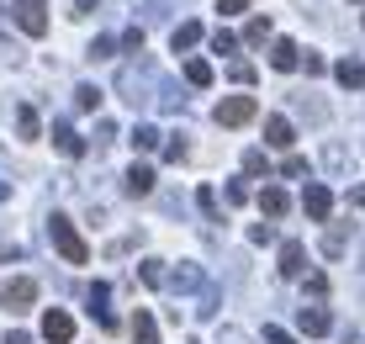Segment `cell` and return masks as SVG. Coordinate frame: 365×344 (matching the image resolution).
<instances>
[{
	"label": "cell",
	"mask_w": 365,
	"mask_h": 344,
	"mask_svg": "<svg viewBox=\"0 0 365 344\" xmlns=\"http://www.w3.org/2000/svg\"><path fill=\"white\" fill-rule=\"evenodd\" d=\"M48 238H53V249L64 254V265H85V260H91V249H85V238L74 233V223L64 218V212H53V218H48Z\"/></svg>",
	"instance_id": "cell-1"
},
{
	"label": "cell",
	"mask_w": 365,
	"mask_h": 344,
	"mask_svg": "<svg viewBox=\"0 0 365 344\" xmlns=\"http://www.w3.org/2000/svg\"><path fill=\"white\" fill-rule=\"evenodd\" d=\"M32 302H37V281L32 275H16V281L0 286V308L6 313H32Z\"/></svg>",
	"instance_id": "cell-2"
},
{
	"label": "cell",
	"mask_w": 365,
	"mask_h": 344,
	"mask_svg": "<svg viewBox=\"0 0 365 344\" xmlns=\"http://www.w3.org/2000/svg\"><path fill=\"white\" fill-rule=\"evenodd\" d=\"M255 96H228V101H217V127H244V122H255Z\"/></svg>",
	"instance_id": "cell-3"
},
{
	"label": "cell",
	"mask_w": 365,
	"mask_h": 344,
	"mask_svg": "<svg viewBox=\"0 0 365 344\" xmlns=\"http://www.w3.org/2000/svg\"><path fill=\"white\" fill-rule=\"evenodd\" d=\"M16 27L27 37H43L48 32V0H16Z\"/></svg>",
	"instance_id": "cell-4"
},
{
	"label": "cell",
	"mask_w": 365,
	"mask_h": 344,
	"mask_svg": "<svg viewBox=\"0 0 365 344\" xmlns=\"http://www.w3.org/2000/svg\"><path fill=\"white\" fill-rule=\"evenodd\" d=\"M43 339H48V344H69V339H74V318H69L64 308H48V313H43Z\"/></svg>",
	"instance_id": "cell-5"
},
{
	"label": "cell",
	"mask_w": 365,
	"mask_h": 344,
	"mask_svg": "<svg viewBox=\"0 0 365 344\" xmlns=\"http://www.w3.org/2000/svg\"><path fill=\"white\" fill-rule=\"evenodd\" d=\"M302 207H307V218H312V223H329V212H334V191L312 181V186H307V196H302Z\"/></svg>",
	"instance_id": "cell-6"
},
{
	"label": "cell",
	"mask_w": 365,
	"mask_h": 344,
	"mask_svg": "<svg viewBox=\"0 0 365 344\" xmlns=\"http://www.w3.org/2000/svg\"><path fill=\"white\" fill-rule=\"evenodd\" d=\"M165 286L170 291H201L207 275H201V265H175V270H165Z\"/></svg>",
	"instance_id": "cell-7"
},
{
	"label": "cell",
	"mask_w": 365,
	"mask_h": 344,
	"mask_svg": "<svg viewBox=\"0 0 365 344\" xmlns=\"http://www.w3.org/2000/svg\"><path fill=\"white\" fill-rule=\"evenodd\" d=\"M91 318H96L101 328H106V334L117 328V318H111V286H106V281H96V286H91Z\"/></svg>",
	"instance_id": "cell-8"
},
{
	"label": "cell",
	"mask_w": 365,
	"mask_h": 344,
	"mask_svg": "<svg viewBox=\"0 0 365 344\" xmlns=\"http://www.w3.org/2000/svg\"><path fill=\"white\" fill-rule=\"evenodd\" d=\"M297 328H302V334H312V339H329L334 313H323V308H302V313H297Z\"/></svg>",
	"instance_id": "cell-9"
},
{
	"label": "cell",
	"mask_w": 365,
	"mask_h": 344,
	"mask_svg": "<svg viewBox=\"0 0 365 344\" xmlns=\"http://www.w3.org/2000/svg\"><path fill=\"white\" fill-rule=\"evenodd\" d=\"M53 148H58V154H69V159L85 154V138L74 133V122H53Z\"/></svg>",
	"instance_id": "cell-10"
},
{
	"label": "cell",
	"mask_w": 365,
	"mask_h": 344,
	"mask_svg": "<svg viewBox=\"0 0 365 344\" xmlns=\"http://www.w3.org/2000/svg\"><path fill=\"white\" fill-rule=\"evenodd\" d=\"M265 143L270 148H292L297 143V127L286 122V117H265Z\"/></svg>",
	"instance_id": "cell-11"
},
{
	"label": "cell",
	"mask_w": 365,
	"mask_h": 344,
	"mask_svg": "<svg viewBox=\"0 0 365 344\" xmlns=\"http://www.w3.org/2000/svg\"><path fill=\"white\" fill-rule=\"evenodd\" d=\"M133 344H159V318L148 313V308L133 313Z\"/></svg>",
	"instance_id": "cell-12"
},
{
	"label": "cell",
	"mask_w": 365,
	"mask_h": 344,
	"mask_svg": "<svg viewBox=\"0 0 365 344\" xmlns=\"http://www.w3.org/2000/svg\"><path fill=\"white\" fill-rule=\"evenodd\" d=\"M259 212H265V218H286V212H292V196H286L281 186H265L259 191Z\"/></svg>",
	"instance_id": "cell-13"
},
{
	"label": "cell",
	"mask_w": 365,
	"mask_h": 344,
	"mask_svg": "<svg viewBox=\"0 0 365 344\" xmlns=\"http://www.w3.org/2000/svg\"><path fill=\"white\" fill-rule=\"evenodd\" d=\"M297 64H302V48H297V43H286V37H281V43H275V48H270V69H281V74H292V69H297Z\"/></svg>",
	"instance_id": "cell-14"
},
{
	"label": "cell",
	"mask_w": 365,
	"mask_h": 344,
	"mask_svg": "<svg viewBox=\"0 0 365 344\" xmlns=\"http://www.w3.org/2000/svg\"><path fill=\"white\" fill-rule=\"evenodd\" d=\"M154 181H159L154 164H133V170H128V196H148V191H154Z\"/></svg>",
	"instance_id": "cell-15"
},
{
	"label": "cell",
	"mask_w": 365,
	"mask_h": 344,
	"mask_svg": "<svg viewBox=\"0 0 365 344\" xmlns=\"http://www.w3.org/2000/svg\"><path fill=\"white\" fill-rule=\"evenodd\" d=\"M302 265H307V249H302V244H281V275H286V281H297Z\"/></svg>",
	"instance_id": "cell-16"
},
{
	"label": "cell",
	"mask_w": 365,
	"mask_h": 344,
	"mask_svg": "<svg viewBox=\"0 0 365 344\" xmlns=\"http://www.w3.org/2000/svg\"><path fill=\"white\" fill-rule=\"evenodd\" d=\"M334 74H339V85H344V91H360V85H365V64H360V59H344Z\"/></svg>",
	"instance_id": "cell-17"
},
{
	"label": "cell",
	"mask_w": 365,
	"mask_h": 344,
	"mask_svg": "<svg viewBox=\"0 0 365 344\" xmlns=\"http://www.w3.org/2000/svg\"><path fill=\"white\" fill-rule=\"evenodd\" d=\"M196 43H201V21H180L175 27V54H191Z\"/></svg>",
	"instance_id": "cell-18"
},
{
	"label": "cell",
	"mask_w": 365,
	"mask_h": 344,
	"mask_svg": "<svg viewBox=\"0 0 365 344\" xmlns=\"http://www.w3.org/2000/svg\"><path fill=\"white\" fill-rule=\"evenodd\" d=\"M244 43H249V48H265V43H270V21H265V16H255V21L244 27Z\"/></svg>",
	"instance_id": "cell-19"
},
{
	"label": "cell",
	"mask_w": 365,
	"mask_h": 344,
	"mask_svg": "<svg viewBox=\"0 0 365 344\" xmlns=\"http://www.w3.org/2000/svg\"><path fill=\"white\" fill-rule=\"evenodd\" d=\"M16 133L27 138V143H32L37 133H43V122H37V111H32V106H21V111H16Z\"/></svg>",
	"instance_id": "cell-20"
},
{
	"label": "cell",
	"mask_w": 365,
	"mask_h": 344,
	"mask_svg": "<svg viewBox=\"0 0 365 344\" xmlns=\"http://www.w3.org/2000/svg\"><path fill=\"white\" fill-rule=\"evenodd\" d=\"M323 254H329V260L344 254V223H339V228H323Z\"/></svg>",
	"instance_id": "cell-21"
},
{
	"label": "cell",
	"mask_w": 365,
	"mask_h": 344,
	"mask_svg": "<svg viewBox=\"0 0 365 344\" xmlns=\"http://www.w3.org/2000/svg\"><path fill=\"white\" fill-rule=\"evenodd\" d=\"M185 80H191L196 91H207V85H212V64H201V59H191V64H185Z\"/></svg>",
	"instance_id": "cell-22"
},
{
	"label": "cell",
	"mask_w": 365,
	"mask_h": 344,
	"mask_svg": "<svg viewBox=\"0 0 365 344\" xmlns=\"http://www.w3.org/2000/svg\"><path fill=\"white\" fill-rule=\"evenodd\" d=\"M228 80H233V85H255L259 74H255V64H249V59H233V64H228Z\"/></svg>",
	"instance_id": "cell-23"
},
{
	"label": "cell",
	"mask_w": 365,
	"mask_h": 344,
	"mask_svg": "<svg viewBox=\"0 0 365 344\" xmlns=\"http://www.w3.org/2000/svg\"><path fill=\"white\" fill-rule=\"evenodd\" d=\"M138 281H143V286H165V265H159V260H143V265H138Z\"/></svg>",
	"instance_id": "cell-24"
},
{
	"label": "cell",
	"mask_w": 365,
	"mask_h": 344,
	"mask_svg": "<svg viewBox=\"0 0 365 344\" xmlns=\"http://www.w3.org/2000/svg\"><path fill=\"white\" fill-rule=\"evenodd\" d=\"M133 143L143 148V154H154V148H159V127H148V122H143V127L133 133Z\"/></svg>",
	"instance_id": "cell-25"
},
{
	"label": "cell",
	"mask_w": 365,
	"mask_h": 344,
	"mask_svg": "<svg viewBox=\"0 0 365 344\" xmlns=\"http://www.w3.org/2000/svg\"><path fill=\"white\" fill-rule=\"evenodd\" d=\"M196 313H201V318L217 313V286H201V291H196Z\"/></svg>",
	"instance_id": "cell-26"
},
{
	"label": "cell",
	"mask_w": 365,
	"mask_h": 344,
	"mask_svg": "<svg viewBox=\"0 0 365 344\" xmlns=\"http://www.w3.org/2000/svg\"><path fill=\"white\" fill-rule=\"evenodd\" d=\"M74 106H80V111H96V106H101V91H96V85H80V91H74Z\"/></svg>",
	"instance_id": "cell-27"
},
{
	"label": "cell",
	"mask_w": 365,
	"mask_h": 344,
	"mask_svg": "<svg viewBox=\"0 0 365 344\" xmlns=\"http://www.w3.org/2000/svg\"><path fill=\"white\" fill-rule=\"evenodd\" d=\"M196 207H201V212H207V218H212V223H222V212H217V201H212V191H207V186H201V191H196Z\"/></svg>",
	"instance_id": "cell-28"
},
{
	"label": "cell",
	"mask_w": 365,
	"mask_h": 344,
	"mask_svg": "<svg viewBox=\"0 0 365 344\" xmlns=\"http://www.w3.org/2000/svg\"><path fill=\"white\" fill-rule=\"evenodd\" d=\"M244 170H249V175H265L270 164H265V154H259V148H244Z\"/></svg>",
	"instance_id": "cell-29"
},
{
	"label": "cell",
	"mask_w": 365,
	"mask_h": 344,
	"mask_svg": "<svg viewBox=\"0 0 365 344\" xmlns=\"http://www.w3.org/2000/svg\"><path fill=\"white\" fill-rule=\"evenodd\" d=\"M302 286H307V297H329V275H302Z\"/></svg>",
	"instance_id": "cell-30"
},
{
	"label": "cell",
	"mask_w": 365,
	"mask_h": 344,
	"mask_svg": "<svg viewBox=\"0 0 365 344\" xmlns=\"http://www.w3.org/2000/svg\"><path fill=\"white\" fill-rule=\"evenodd\" d=\"M265 344H297V334H286L281 323H270V328H265Z\"/></svg>",
	"instance_id": "cell-31"
},
{
	"label": "cell",
	"mask_w": 365,
	"mask_h": 344,
	"mask_svg": "<svg viewBox=\"0 0 365 344\" xmlns=\"http://www.w3.org/2000/svg\"><path fill=\"white\" fill-rule=\"evenodd\" d=\"M212 48H217V54H233L238 37H233V32H212Z\"/></svg>",
	"instance_id": "cell-32"
},
{
	"label": "cell",
	"mask_w": 365,
	"mask_h": 344,
	"mask_svg": "<svg viewBox=\"0 0 365 344\" xmlns=\"http://www.w3.org/2000/svg\"><path fill=\"white\" fill-rule=\"evenodd\" d=\"M111 48H117V37H96V43H91V59H111Z\"/></svg>",
	"instance_id": "cell-33"
},
{
	"label": "cell",
	"mask_w": 365,
	"mask_h": 344,
	"mask_svg": "<svg viewBox=\"0 0 365 344\" xmlns=\"http://www.w3.org/2000/svg\"><path fill=\"white\" fill-rule=\"evenodd\" d=\"M249 238H255V244H270L275 228H270V223H255V228H249Z\"/></svg>",
	"instance_id": "cell-34"
},
{
	"label": "cell",
	"mask_w": 365,
	"mask_h": 344,
	"mask_svg": "<svg viewBox=\"0 0 365 344\" xmlns=\"http://www.w3.org/2000/svg\"><path fill=\"white\" fill-rule=\"evenodd\" d=\"M122 48H128V54H138V48H143V32L128 27V32H122Z\"/></svg>",
	"instance_id": "cell-35"
},
{
	"label": "cell",
	"mask_w": 365,
	"mask_h": 344,
	"mask_svg": "<svg viewBox=\"0 0 365 344\" xmlns=\"http://www.w3.org/2000/svg\"><path fill=\"white\" fill-rule=\"evenodd\" d=\"M217 344H255V339H249L244 328H222V339H217Z\"/></svg>",
	"instance_id": "cell-36"
},
{
	"label": "cell",
	"mask_w": 365,
	"mask_h": 344,
	"mask_svg": "<svg viewBox=\"0 0 365 344\" xmlns=\"http://www.w3.org/2000/svg\"><path fill=\"white\" fill-rule=\"evenodd\" d=\"M281 175H307V159H297V154H292V159L281 164Z\"/></svg>",
	"instance_id": "cell-37"
},
{
	"label": "cell",
	"mask_w": 365,
	"mask_h": 344,
	"mask_svg": "<svg viewBox=\"0 0 365 344\" xmlns=\"http://www.w3.org/2000/svg\"><path fill=\"white\" fill-rule=\"evenodd\" d=\"M228 201H233V207H244V201H249V191H244V181H233V186H228Z\"/></svg>",
	"instance_id": "cell-38"
},
{
	"label": "cell",
	"mask_w": 365,
	"mask_h": 344,
	"mask_svg": "<svg viewBox=\"0 0 365 344\" xmlns=\"http://www.w3.org/2000/svg\"><path fill=\"white\" fill-rule=\"evenodd\" d=\"M217 11L222 16H244V0H217Z\"/></svg>",
	"instance_id": "cell-39"
},
{
	"label": "cell",
	"mask_w": 365,
	"mask_h": 344,
	"mask_svg": "<svg viewBox=\"0 0 365 344\" xmlns=\"http://www.w3.org/2000/svg\"><path fill=\"white\" fill-rule=\"evenodd\" d=\"M69 6H74L69 16H91V6H96V0H69Z\"/></svg>",
	"instance_id": "cell-40"
},
{
	"label": "cell",
	"mask_w": 365,
	"mask_h": 344,
	"mask_svg": "<svg viewBox=\"0 0 365 344\" xmlns=\"http://www.w3.org/2000/svg\"><path fill=\"white\" fill-rule=\"evenodd\" d=\"M349 201H355V212H365V186H355V191H349Z\"/></svg>",
	"instance_id": "cell-41"
},
{
	"label": "cell",
	"mask_w": 365,
	"mask_h": 344,
	"mask_svg": "<svg viewBox=\"0 0 365 344\" xmlns=\"http://www.w3.org/2000/svg\"><path fill=\"white\" fill-rule=\"evenodd\" d=\"M6 344H32V339L21 334V328H11V334H6Z\"/></svg>",
	"instance_id": "cell-42"
}]
</instances>
